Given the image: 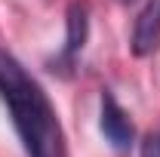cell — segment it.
<instances>
[{"mask_svg": "<svg viewBox=\"0 0 160 157\" xmlns=\"http://www.w3.org/2000/svg\"><path fill=\"white\" fill-rule=\"evenodd\" d=\"M65 49H62V62H74L80 56V49L86 46V34H89V9L86 3L74 0L68 6V16H65Z\"/></svg>", "mask_w": 160, "mask_h": 157, "instance_id": "obj_4", "label": "cell"}, {"mask_svg": "<svg viewBox=\"0 0 160 157\" xmlns=\"http://www.w3.org/2000/svg\"><path fill=\"white\" fill-rule=\"evenodd\" d=\"M160 49V0H148V6L139 13L132 28V53L151 56Z\"/></svg>", "mask_w": 160, "mask_h": 157, "instance_id": "obj_3", "label": "cell"}, {"mask_svg": "<svg viewBox=\"0 0 160 157\" xmlns=\"http://www.w3.org/2000/svg\"><path fill=\"white\" fill-rule=\"evenodd\" d=\"M142 157H160V133H148L142 139Z\"/></svg>", "mask_w": 160, "mask_h": 157, "instance_id": "obj_5", "label": "cell"}, {"mask_svg": "<svg viewBox=\"0 0 160 157\" xmlns=\"http://www.w3.org/2000/svg\"><path fill=\"white\" fill-rule=\"evenodd\" d=\"M117 3H132V0H117Z\"/></svg>", "mask_w": 160, "mask_h": 157, "instance_id": "obj_6", "label": "cell"}, {"mask_svg": "<svg viewBox=\"0 0 160 157\" xmlns=\"http://www.w3.org/2000/svg\"><path fill=\"white\" fill-rule=\"evenodd\" d=\"M0 99L9 108L28 157H68L65 133L49 96L6 49H0Z\"/></svg>", "mask_w": 160, "mask_h": 157, "instance_id": "obj_1", "label": "cell"}, {"mask_svg": "<svg viewBox=\"0 0 160 157\" xmlns=\"http://www.w3.org/2000/svg\"><path fill=\"white\" fill-rule=\"evenodd\" d=\"M99 126H102V136L108 139V145H111L114 151H129V145H132V139H136V129H132L129 114L117 105V99L111 96V93H102Z\"/></svg>", "mask_w": 160, "mask_h": 157, "instance_id": "obj_2", "label": "cell"}]
</instances>
